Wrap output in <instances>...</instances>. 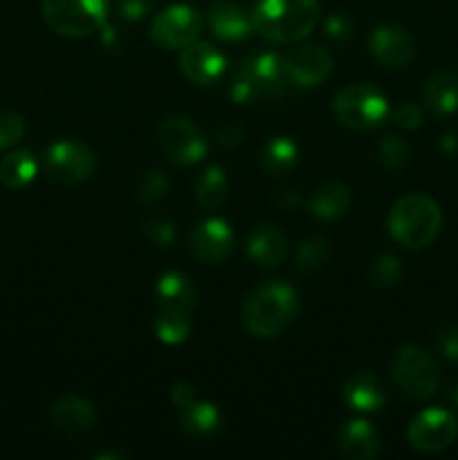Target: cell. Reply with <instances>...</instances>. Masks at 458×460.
Returning <instances> with one entry per match:
<instances>
[{
  "label": "cell",
  "instance_id": "obj_1",
  "mask_svg": "<svg viewBox=\"0 0 458 460\" xmlns=\"http://www.w3.org/2000/svg\"><path fill=\"white\" fill-rule=\"evenodd\" d=\"M299 313V296L295 288L283 281H268L256 286L245 296L241 308L242 326L259 340L283 335Z\"/></svg>",
  "mask_w": 458,
  "mask_h": 460
},
{
  "label": "cell",
  "instance_id": "obj_2",
  "mask_svg": "<svg viewBox=\"0 0 458 460\" xmlns=\"http://www.w3.org/2000/svg\"><path fill=\"white\" fill-rule=\"evenodd\" d=\"M317 0H259L251 12V27L269 43H296L319 22Z\"/></svg>",
  "mask_w": 458,
  "mask_h": 460
},
{
  "label": "cell",
  "instance_id": "obj_3",
  "mask_svg": "<svg viewBox=\"0 0 458 460\" xmlns=\"http://www.w3.org/2000/svg\"><path fill=\"white\" fill-rule=\"evenodd\" d=\"M443 227V211L438 202L422 193L404 196L389 214V234L407 250H422L431 245Z\"/></svg>",
  "mask_w": 458,
  "mask_h": 460
},
{
  "label": "cell",
  "instance_id": "obj_4",
  "mask_svg": "<svg viewBox=\"0 0 458 460\" xmlns=\"http://www.w3.org/2000/svg\"><path fill=\"white\" fill-rule=\"evenodd\" d=\"M286 75H283L281 57L272 52L247 57L233 75L229 97L236 103L274 102L286 94Z\"/></svg>",
  "mask_w": 458,
  "mask_h": 460
},
{
  "label": "cell",
  "instance_id": "obj_5",
  "mask_svg": "<svg viewBox=\"0 0 458 460\" xmlns=\"http://www.w3.org/2000/svg\"><path fill=\"white\" fill-rule=\"evenodd\" d=\"M332 112L346 128L368 133V130L380 128L389 119L391 108L382 90H377L375 85L357 84L348 85L337 94L332 102Z\"/></svg>",
  "mask_w": 458,
  "mask_h": 460
},
{
  "label": "cell",
  "instance_id": "obj_6",
  "mask_svg": "<svg viewBox=\"0 0 458 460\" xmlns=\"http://www.w3.org/2000/svg\"><path fill=\"white\" fill-rule=\"evenodd\" d=\"M108 0H43V18L57 34L84 39L106 25Z\"/></svg>",
  "mask_w": 458,
  "mask_h": 460
},
{
  "label": "cell",
  "instance_id": "obj_7",
  "mask_svg": "<svg viewBox=\"0 0 458 460\" xmlns=\"http://www.w3.org/2000/svg\"><path fill=\"white\" fill-rule=\"evenodd\" d=\"M393 380L398 389L411 400H427L438 391L440 376L436 364L420 346L407 344L393 358Z\"/></svg>",
  "mask_w": 458,
  "mask_h": 460
},
{
  "label": "cell",
  "instance_id": "obj_8",
  "mask_svg": "<svg viewBox=\"0 0 458 460\" xmlns=\"http://www.w3.org/2000/svg\"><path fill=\"white\" fill-rule=\"evenodd\" d=\"M157 144L171 162L180 166L198 164L207 155V142L200 128L187 117H166L157 126Z\"/></svg>",
  "mask_w": 458,
  "mask_h": 460
},
{
  "label": "cell",
  "instance_id": "obj_9",
  "mask_svg": "<svg viewBox=\"0 0 458 460\" xmlns=\"http://www.w3.org/2000/svg\"><path fill=\"white\" fill-rule=\"evenodd\" d=\"M97 169V157L88 146L79 142H57L48 148L45 155V173L52 182L72 187L90 175Z\"/></svg>",
  "mask_w": 458,
  "mask_h": 460
},
{
  "label": "cell",
  "instance_id": "obj_10",
  "mask_svg": "<svg viewBox=\"0 0 458 460\" xmlns=\"http://www.w3.org/2000/svg\"><path fill=\"white\" fill-rule=\"evenodd\" d=\"M202 18L187 4H173L151 22V40L164 49H184L200 36Z\"/></svg>",
  "mask_w": 458,
  "mask_h": 460
},
{
  "label": "cell",
  "instance_id": "obj_11",
  "mask_svg": "<svg viewBox=\"0 0 458 460\" xmlns=\"http://www.w3.org/2000/svg\"><path fill=\"white\" fill-rule=\"evenodd\" d=\"M458 436V420L447 409H427L418 413L407 429V440L413 449L436 454L447 449Z\"/></svg>",
  "mask_w": 458,
  "mask_h": 460
},
{
  "label": "cell",
  "instance_id": "obj_12",
  "mask_svg": "<svg viewBox=\"0 0 458 460\" xmlns=\"http://www.w3.org/2000/svg\"><path fill=\"white\" fill-rule=\"evenodd\" d=\"M281 66L287 84L299 85V88H314L328 79L332 70V58L319 45H299L286 52Z\"/></svg>",
  "mask_w": 458,
  "mask_h": 460
},
{
  "label": "cell",
  "instance_id": "obj_13",
  "mask_svg": "<svg viewBox=\"0 0 458 460\" xmlns=\"http://www.w3.org/2000/svg\"><path fill=\"white\" fill-rule=\"evenodd\" d=\"M371 54L377 63L384 67H404L413 61L416 45L409 31H404L398 25H380L373 30L371 39Z\"/></svg>",
  "mask_w": 458,
  "mask_h": 460
},
{
  "label": "cell",
  "instance_id": "obj_14",
  "mask_svg": "<svg viewBox=\"0 0 458 460\" xmlns=\"http://www.w3.org/2000/svg\"><path fill=\"white\" fill-rule=\"evenodd\" d=\"M189 245L191 254L202 263H220L232 252L233 232L225 220L209 218L193 229Z\"/></svg>",
  "mask_w": 458,
  "mask_h": 460
},
{
  "label": "cell",
  "instance_id": "obj_15",
  "mask_svg": "<svg viewBox=\"0 0 458 460\" xmlns=\"http://www.w3.org/2000/svg\"><path fill=\"white\" fill-rule=\"evenodd\" d=\"M225 57L218 48H214L211 43H198L193 40L191 45H187L180 57V70L187 76L191 84L198 85H209L218 79L225 72Z\"/></svg>",
  "mask_w": 458,
  "mask_h": 460
},
{
  "label": "cell",
  "instance_id": "obj_16",
  "mask_svg": "<svg viewBox=\"0 0 458 460\" xmlns=\"http://www.w3.org/2000/svg\"><path fill=\"white\" fill-rule=\"evenodd\" d=\"M94 425V409L84 398H61L49 409V427L58 436L85 434Z\"/></svg>",
  "mask_w": 458,
  "mask_h": 460
},
{
  "label": "cell",
  "instance_id": "obj_17",
  "mask_svg": "<svg viewBox=\"0 0 458 460\" xmlns=\"http://www.w3.org/2000/svg\"><path fill=\"white\" fill-rule=\"evenodd\" d=\"M247 254L263 268H277L286 261V236L272 223H259L247 236Z\"/></svg>",
  "mask_w": 458,
  "mask_h": 460
},
{
  "label": "cell",
  "instance_id": "obj_18",
  "mask_svg": "<svg viewBox=\"0 0 458 460\" xmlns=\"http://www.w3.org/2000/svg\"><path fill=\"white\" fill-rule=\"evenodd\" d=\"M209 25L220 40H242L254 31L251 16H247L245 9L238 7L232 0H216L211 4Z\"/></svg>",
  "mask_w": 458,
  "mask_h": 460
},
{
  "label": "cell",
  "instance_id": "obj_19",
  "mask_svg": "<svg viewBox=\"0 0 458 460\" xmlns=\"http://www.w3.org/2000/svg\"><path fill=\"white\" fill-rule=\"evenodd\" d=\"M337 447L348 460H371L380 454V436L366 420H350L341 427Z\"/></svg>",
  "mask_w": 458,
  "mask_h": 460
},
{
  "label": "cell",
  "instance_id": "obj_20",
  "mask_svg": "<svg viewBox=\"0 0 458 460\" xmlns=\"http://www.w3.org/2000/svg\"><path fill=\"white\" fill-rule=\"evenodd\" d=\"M344 394L346 404L355 411H362V413H373V411H380L386 402V395H384V386L382 382L377 380L375 376L366 371H359L355 376H350L348 380L344 382Z\"/></svg>",
  "mask_w": 458,
  "mask_h": 460
},
{
  "label": "cell",
  "instance_id": "obj_21",
  "mask_svg": "<svg viewBox=\"0 0 458 460\" xmlns=\"http://www.w3.org/2000/svg\"><path fill=\"white\" fill-rule=\"evenodd\" d=\"M422 102L427 111L436 117H447L458 111V75L452 70H440L427 79L422 88Z\"/></svg>",
  "mask_w": 458,
  "mask_h": 460
},
{
  "label": "cell",
  "instance_id": "obj_22",
  "mask_svg": "<svg viewBox=\"0 0 458 460\" xmlns=\"http://www.w3.org/2000/svg\"><path fill=\"white\" fill-rule=\"evenodd\" d=\"M155 296L164 310L191 313V308L196 305L198 290L187 274L178 272V270H169V272L157 279Z\"/></svg>",
  "mask_w": 458,
  "mask_h": 460
},
{
  "label": "cell",
  "instance_id": "obj_23",
  "mask_svg": "<svg viewBox=\"0 0 458 460\" xmlns=\"http://www.w3.org/2000/svg\"><path fill=\"white\" fill-rule=\"evenodd\" d=\"M350 189L346 187L344 182H337V180H330V182L321 184L317 191L310 196L308 207L310 214L319 220H335L339 216H344L350 207Z\"/></svg>",
  "mask_w": 458,
  "mask_h": 460
},
{
  "label": "cell",
  "instance_id": "obj_24",
  "mask_svg": "<svg viewBox=\"0 0 458 460\" xmlns=\"http://www.w3.org/2000/svg\"><path fill=\"white\" fill-rule=\"evenodd\" d=\"M299 162V148L292 139L287 137H274L263 144L259 153V164L265 173L269 175H283L290 169H295Z\"/></svg>",
  "mask_w": 458,
  "mask_h": 460
},
{
  "label": "cell",
  "instance_id": "obj_25",
  "mask_svg": "<svg viewBox=\"0 0 458 460\" xmlns=\"http://www.w3.org/2000/svg\"><path fill=\"white\" fill-rule=\"evenodd\" d=\"M180 425H182L184 434L193 436V438H211L218 434L223 418L216 404L209 402H196L189 409H182L180 416Z\"/></svg>",
  "mask_w": 458,
  "mask_h": 460
},
{
  "label": "cell",
  "instance_id": "obj_26",
  "mask_svg": "<svg viewBox=\"0 0 458 460\" xmlns=\"http://www.w3.org/2000/svg\"><path fill=\"white\" fill-rule=\"evenodd\" d=\"M36 164L34 153L22 148V151H13L0 160V182L9 189H22L36 178Z\"/></svg>",
  "mask_w": 458,
  "mask_h": 460
},
{
  "label": "cell",
  "instance_id": "obj_27",
  "mask_svg": "<svg viewBox=\"0 0 458 460\" xmlns=\"http://www.w3.org/2000/svg\"><path fill=\"white\" fill-rule=\"evenodd\" d=\"M196 202L207 211H214L227 200V175L218 164L207 166L196 180Z\"/></svg>",
  "mask_w": 458,
  "mask_h": 460
},
{
  "label": "cell",
  "instance_id": "obj_28",
  "mask_svg": "<svg viewBox=\"0 0 458 460\" xmlns=\"http://www.w3.org/2000/svg\"><path fill=\"white\" fill-rule=\"evenodd\" d=\"M153 331H155V337L164 344L175 346L182 344L189 337V331H191V322H189V313H180V310H164L157 314L155 322H153Z\"/></svg>",
  "mask_w": 458,
  "mask_h": 460
},
{
  "label": "cell",
  "instance_id": "obj_29",
  "mask_svg": "<svg viewBox=\"0 0 458 460\" xmlns=\"http://www.w3.org/2000/svg\"><path fill=\"white\" fill-rule=\"evenodd\" d=\"M330 256V241L326 236H310L296 250V268L301 272H314V270L323 268Z\"/></svg>",
  "mask_w": 458,
  "mask_h": 460
},
{
  "label": "cell",
  "instance_id": "obj_30",
  "mask_svg": "<svg viewBox=\"0 0 458 460\" xmlns=\"http://www.w3.org/2000/svg\"><path fill=\"white\" fill-rule=\"evenodd\" d=\"M411 160V148L398 135H389L377 146V162L384 166L386 171H400L409 164Z\"/></svg>",
  "mask_w": 458,
  "mask_h": 460
},
{
  "label": "cell",
  "instance_id": "obj_31",
  "mask_svg": "<svg viewBox=\"0 0 458 460\" xmlns=\"http://www.w3.org/2000/svg\"><path fill=\"white\" fill-rule=\"evenodd\" d=\"M171 187V180L164 171L151 169L144 171L142 178L137 180V198L144 202V205H151V202L162 200L166 196Z\"/></svg>",
  "mask_w": 458,
  "mask_h": 460
},
{
  "label": "cell",
  "instance_id": "obj_32",
  "mask_svg": "<svg viewBox=\"0 0 458 460\" xmlns=\"http://www.w3.org/2000/svg\"><path fill=\"white\" fill-rule=\"evenodd\" d=\"M402 277V268H400V261L391 254H382L380 259H375L368 270V279L375 288L386 290V288H393L395 283Z\"/></svg>",
  "mask_w": 458,
  "mask_h": 460
},
{
  "label": "cell",
  "instance_id": "obj_33",
  "mask_svg": "<svg viewBox=\"0 0 458 460\" xmlns=\"http://www.w3.org/2000/svg\"><path fill=\"white\" fill-rule=\"evenodd\" d=\"M142 234L146 241H151L157 247H169L175 241V225L164 216H151L142 223Z\"/></svg>",
  "mask_w": 458,
  "mask_h": 460
},
{
  "label": "cell",
  "instance_id": "obj_34",
  "mask_svg": "<svg viewBox=\"0 0 458 460\" xmlns=\"http://www.w3.org/2000/svg\"><path fill=\"white\" fill-rule=\"evenodd\" d=\"M25 135V119L16 112H0V151L21 142Z\"/></svg>",
  "mask_w": 458,
  "mask_h": 460
},
{
  "label": "cell",
  "instance_id": "obj_35",
  "mask_svg": "<svg viewBox=\"0 0 458 460\" xmlns=\"http://www.w3.org/2000/svg\"><path fill=\"white\" fill-rule=\"evenodd\" d=\"M436 349L449 362H458V328L443 326L436 332Z\"/></svg>",
  "mask_w": 458,
  "mask_h": 460
},
{
  "label": "cell",
  "instance_id": "obj_36",
  "mask_svg": "<svg viewBox=\"0 0 458 460\" xmlns=\"http://www.w3.org/2000/svg\"><path fill=\"white\" fill-rule=\"evenodd\" d=\"M353 21L346 13H332L326 21V34L335 43H346L353 36Z\"/></svg>",
  "mask_w": 458,
  "mask_h": 460
},
{
  "label": "cell",
  "instance_id": "obj_37",
  "mask_svg": "<svg viewBox=\"0 0 458 460\" xmlns=\"http://www.w3.org/2000/svg\"><path fill=\"white\" fill-rule=\"evenodd\" d=\"M242 137H245V128L236 121H229V124H223L218 130H216V144H218L223 151H232V148L241 146Z\"/></svg>",
  "mask_w": 458,
  "mask_h": 460
},
{
  "label": "cell",
  "instance_id": "obj_38",
  "mask_svg": "<svg viewBox=\"0 0 458 460\" xmlns=\"http://www.w3.org/2000/svg\"><path fill=\"white\" fill-rule=\"evenodd\" d=\"M393 117H395V124L404 130H416L418 126H422V119H425L422 108L416 106V103H402V106L395 111Z\"/></svg>",
  "mask_w": 458,
  "mask_h": 460
},
{
  "label": "cell",
  "instance_id": "obj_39",
  "mask_svg": "<svg viewBox=\"0 0 458 460\" xmlns=\"http://www.w3.org/2000/svg\"><path fill=\"white\" fill-rule=\"evenodd\" d=\"M155 0H117V12L124 21H139L153 9Z\"/></svg>",
  "mask_w": 458,
  "mask_h": 460
},
{
  "label": "cell",
  "instance_id": "obj_40",
  "mask_svg": "<svg viewBox=\"0 0 458 460\" xmlns=\"http://www.w3.org/2000/svg\"><path fill=\"white\" fill-rule=\"evenodd\" d=\"M171 402L178 409H189L191 404H196V389H193L189 382H175L173 389H171Z\"/></svg>",
  "mask_w": 458,
  "mask_h": 460
},
{
  "label": "cell",
  "instance_id": "obj_41",
  "mask_svg": "<svg viewBox=\"0 0 458 460\" xmlns=\"http://www.w3.org/2000/svg\"><path fill=\"white\" fill-rule=\"evenodd\" d=\"M274 200V205L277 207H281V209H295L296 205H299L301 202V198L296 196L295 191H292V189H281V191H277V196L272 198Z\"/></svg>",
  "mask_w": 458,
  "mask_h": 460
},
{
  "label": "cell",
  "instance_id": "obj_42",
  "mask_svg": "<svg viewBox=\"0 0 458 460\" xmlns=\"http://www.w3.org/2000/svg\"><path fill=\"white\" fill-rule=\"evenodd\" d=\"M440 148H443L447 155H454L458 151V137L456 135H445L443 142H440Z\"/></svg>",
  "mask_w": 458,
  "mask_h": 460
},
{
  "label": "cell",
  "instance_id": "obj_43",
  "mask_svg": "<svg viewBox=\"0 0 458 460\" xmlns=\"http://www.w3.org/2000/svg\"><path fill=\"white\" fill-rule=\"evenodd\" d=\"M447 395H449V402L454 404V407H458V380L452 382L447 389Z\"/></svg>",
  "mask_w": 458,
  "mask_h": 460
}]
</instances>
